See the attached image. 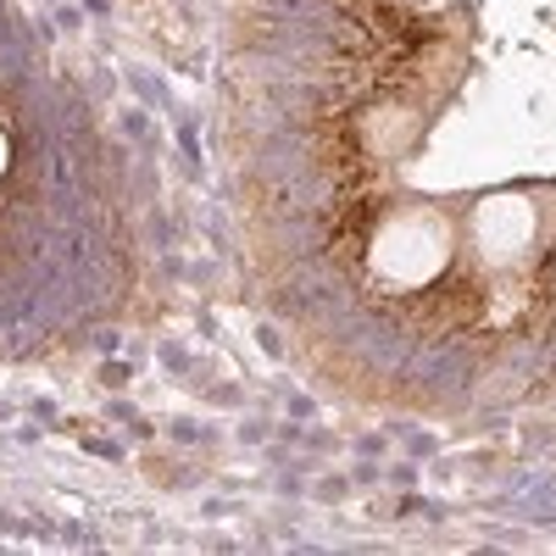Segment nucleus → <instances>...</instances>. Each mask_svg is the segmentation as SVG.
Wrapping results in <instances>:
<instances>
[{
	"instance_id": "nucleus-1",
	"label": "nucleus",
	"mask_w": 556,
	"mask_h": 556,
	"mask_svg": "<svg viewBox=\"0 0 556 556\" xmlns=\"http://www.w3.org/2000/svg\"><path fill=\"white\" fill-rule=\"evenodd\" d=\"M395 434L406 440V451H412V456H434V451H440V440H429V434H406V429H395Z\"/></svg>"
},
{
	"instance_id": "nucleus-2",
	"label": "nucleus",
	"mask_w": 556,
	"mask_h": 556,
	"mask_svg": "<svg viewBox=\"0 0 556 556\" xmlns=\"http://www.w3.org/2000/svg\"><path fill=\"white\" fill-rule=\"evenodd\" d=\"M390 484L412 490V484H417V462H395V468H390Z\"/></svg>"
},
{
	"instance_id": "nucleus-3",
	"label": "nucleus",
	"mask_w": 556,
	"mask_h": 556,
	"mask_svg": "<svg viewBox=\"0 0 556 556\" xmlns=\"http://www.w3.org/2000/svg\"><path fill=\"white\" fill-rule=\"evenodd\" d=\"M345 490H351L345 479H323L317 484V501H345Z\"/></svg>"
},
{
	"instance_id": "nucleus-4",
	"label": "nucleus",
	"mask_w": 556,
	"mask_h": 556,
	"mask_svg": "<svg viewBox=\"0 0 556 556\" xmlns=\"http://www.w3.org/2000/svg\"><path fill=\"white\" fill-rule=\"evenodd\" d=\"M173 440H206V429L190 424V417H178V424H173Z\"/></svg>"
},
{
	"instance_id": "nucleus-5",
	"label": "nucleus",
	"mask_w": 556,
	"mask_h": 556,
	"mask_svg": "<svg viewBox=\"0 0 556 556\" xmlns=\"http://www.w3.org/2000/svg\"><path fill=\"white\" fill-rule=\"evenodd\" d=\"M356 451H362V456H384L390 445H384L379 434H362V440H356Z\"/></svg>"
},
{
	"instance_id": "nucleus-6",
	"label": "nucleus",
	"mask_w": 556,
	"mask_h": 556,
	"mask_svg": "<svg viewBox=\"0 0 556 556\" xmlns=\"http://www.w3.org/2000/svg\"><path fill=\"white\" fill-rule=\"evenodd\" d=\"M256 345H262V351H267V356H278V351H285V345H278V334H273V329H267V323H262V329H256Z\"/></svg>"
},
{
	"instance_id": "nucleus-7",
	"label": "nucleus",
	"mask_w": 556,
	"mask_h": 556,
	"mask_svg": "<svg viewBox=\"0 0 556 556\" xmlns=\"http://www.w3.org/2000/svg\"><path fill=\"white\" fill-rule=\"evenodd\" d=\"M351 479H356V484H379V479H384V473H379V468H374V462H362V468H356V473H351Z\"/></svg>"
},
{
	"instance_id": "nucleus-8",
	"label": "nucleus",
	"mask_w": 556,
	"mask_h": 556,
	"mask_svg": "<svg viewBox=\"0 0 556 556\" xmlns=\"http://www.w3.org/2000/svg\"><path fill=\"white\" fill-rule=\"evenodd\" d=\"M89 451H96V456H123V445H117V440H89Z\"/></svg>"
},
{
	"instance_id": "nucleus-9",
	"label": "nucleus",
	"mask_w": 556,
	"mask_h": 556,
	"mask_svg": "<svg viewBox=\"0 0 556 556\" xmlns=\"http://www.w3.org/2000/svg\"><path fill=\"white\" fill-rule=\"evenodd\" d=\"M0 534H23V523H17L12 513H0Z\"/></svg>"
},
{
	"instance_id": "nucleus-10",
	"label": "nucleus",
	"mask_w": 556,
	"mask_h": 556,
	"mask_svg": "<svg viewBox=\"0 0 556 556\" xmlns=\"http://www.w3.org/2000/svg\"><path fill=\"white\" fill-rule=\"evenodd\" d=\"M0 173H7V134H0Z\"/></svg>"
}]
</instances>
